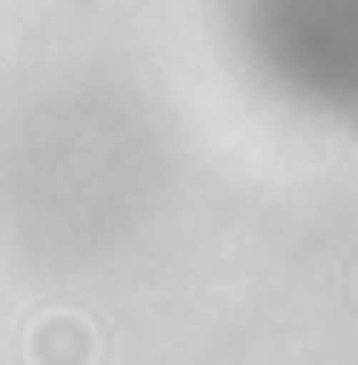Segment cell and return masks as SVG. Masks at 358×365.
Segmentation results:
<instances>
[{
  "instance_id": "cell-1",
  "label": "cell",
  "mask_w": 358,
  "mask_h": 365,
  "mask_svg": "<svg viewBox=\"0 0 358 365\" xmlns=\"http://www.w3.org/2000/svg\"><path fill=\"white\" fill-rule=\"evenodd\" d=\"M33 365H90V325H74V317L41 325L33 333Z\"/></svg>"
}]
</instances>
